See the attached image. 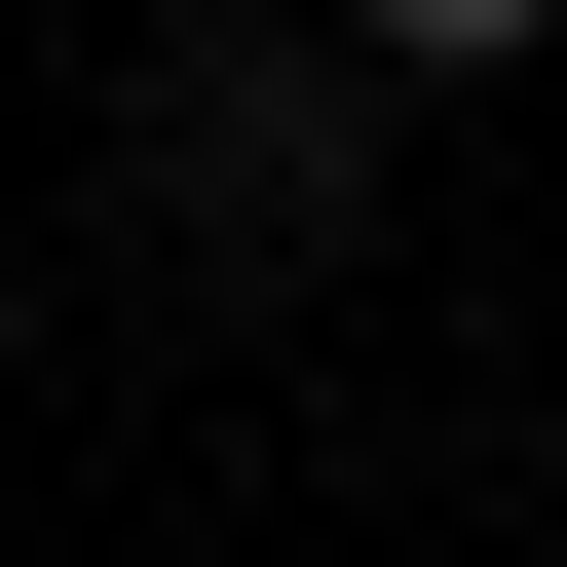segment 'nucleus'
Listing matches in <instances>:
<instances>
[{"mask_svg": "<svg viewBox=\"0 0 567 567\" xmlns=\"http://www.w3.org/2000/svg\"><path fill=\"white\" fill-rule=\"evenodd\" d=\"M114 152H152V227H265V265H303V227H341V152H379V39H152V76H114Z\"/></svg>", "mask_w": 567, "mask_h": 567, "instance_id": "1", "label": "nucleus"}, {"mask_svg": "<svg viewBox=\"0 0 567 567\" xmlns=\"http://www.w3.org/2000/svg\"><path fill=\"white\" fill-rule=\"evenodd\" d=\"M341 39H379V76H492V39H567V0H341Z\"/></svg>", "mask_w": 567, "mask_h": 567, "instance_id": "2", "label": "nucleus"}]
</instances>
